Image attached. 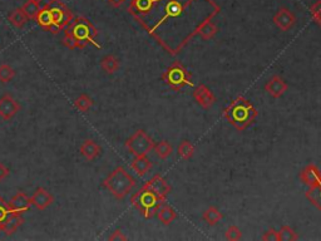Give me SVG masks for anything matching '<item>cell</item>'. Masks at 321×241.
Returning a JSON list of instances; mask_svg holds the SVG:
<instances>
[{
    "instance_id": "11",
    "label": "cell",
    "mask_w": 321,
    "mask_h": 241,
    "mask_svg": "<svg viewBox=\"0 0 321 241\" xmlns=\"http://www.w3.org/2000/svg\"><path fill=\"white\" fill-rule=\"evenodd\" d=\"M295 22H296V18L293 14V12H290L286 8H280V9L276 12V14L273 15V23L275 25L280 29L281 31H288L293 28Z\"/></svg>"
},
{
    "instance_id": "30",
    "label": "cell",
    "mask_w": 321,
    "mask_h": 241,
    "mask_svg": "<svg viewBox=\"0 0 321 241\" xmlns=\"http://www.w3.org/2000/svg\"><path fill=\"white\" fill-rule=\"evenodd\" d=\"M22 9H23V12L25 13V15L28 17V19L35 20V18H36V15H38L41 8H39L38 3H34V2H30V0H28L27 3H24V5L22 7Z\"/></svg>"
},
{
    "instance_id": "38",
    "label": "cell",
    "mask_w": 321,
    "mask_h": 241,
    "mask_svg": "<svg viewBox=\"0 0 321 241\" xmlns=\"http://www.w3.org/2000/svg\"><path fill=\"white\" fill-rule=\"evenodd\" d=\"M107 2L109 3V4L112 5V7L118 8V7H121V5H122L123 3L126 2V0H107Z\"/></svg>"
},
{
    "instance_id": "26",
    "label": "cell",
    "mask_w": 321,
    "mask_h": 241,
    "mask_svg": "<svg viewBox=\"0 0 321 241\" xmlns=\"http://www.w3.org/2000/svg\"><path fill=\"white\" fill-rule=\"evenodd\" d=\"M177 153L182 160H189L194 153V146L189 141H187V140H185V141H182L178 145Z\"/></svg>"
},
{
    "instance_id": "6",
    "label": "cell",
    "mask_w": 321,
    "mask_h": 241,
    "mask_svg": "<svg viewBox=\"0 0 321 241\" xmlns=\"http://www.w3.org/2000/svg\"><path fill=\"white\" fill-rule=\"evenodd\" d=\"M162 79L171 89L176 92H182L186 87H194L191 73L183 67L181 62H175L171 64L163 72Z\"/></svg>"
},
{
    "instance_id": "20",
    "label": "cell",
    "mask_w": 321,
    "mask_h": 241,
    "mask_svg": "<svg viewBox=\"0 0 321 241\" xmlns=\"http://www.w3.org/2000/svg\"><path fill=\"white\" fill-rule=\"evenodd\" d=\"M156 215L163 225L172 224V222L176 220V217H177V214H176L175 209H173L172 206L167 205L166 202H163L162 205L159 206V209L157 210Z\"/></svg>"
},
{
    "instance_id": "16",
    "label": "cell",
    "mask_w": 321,
    "mask_h": 241,
    "mask_svg": "<svg viewBox=\"0 0 321 241\" xmlns=\"http://www.w3.org/2000/svg\"><path fill=\"white\" fill-rule=\"evenodd\" d=\"M23 224H24V217L20 215V214L12 213L7 219H5V221L0 225V231L4 232L7 236H10V235L14 234Z\"/></svg>"
},
{
    "instance_id": "29",
    "label": "cell",
    "mask_w": 321,
    "mask_h": 241,
    "mask_svg": "<svg viewBox=\"0 0 321 241\" xmlns=\"http://www.w3.org/2000/svg\"><path fill=\"white\" fill-rule=\"evenodd\" d=\"M299 239L295 230L290 226H283L278 230V241H296Z\"/></svg>"
},
{
    "instance_id": "35",
    "label": "cell",
    "mask_w": 321,
    "mask_h": 241,
    "mask_svg": "<svg viewBox=\"0 0 321 241\" xmlns=\"http://www.w3.org/2000/svg\"><path fill=\"white\" fill-rule=\"evenodd\" d=\"M261 239L265 241H278V231H276L275 229H268L262 235Z\"/></svg>"
},
{
    "instance_id": "5",
    "label": "cell",
    "mask_w": 321,
    "mask_h": 241,
    "mask_svg": "<svg viewBox=\"0 0 321 241\" xmlns=\"http://www.w3.org/2000/svg\"><path fill=\"white\" fill-rule=\"evenodd\" d=\"M133 208L141 213V215L146 219H152L157 214V210L163 202H166V198L159 197L156 192L149 190L147 186H142L141 190H138L131 197Z\"/></svg>"
},
{
    "instance_id": "24",
    "label": "cell",
    "mask_w": 321,
    "mask_h": 241,
    "mask_svg": "<svg viewBox=\"0 0 321 241\" xmlns=\"http://www.w3.org/2000/svg\"><path fill=\"white\" fill-rule=\"evenodd\" d=\"M202 217H204V220L210 225V226H214V225L218 224V222L222 220L223 215L217 208H215V206H210V208L205 211L204 216Z\"/></svg>"
},
{
    "instance_id": "33",
    "label": "cell",
    "mask_w": 321,
    "mask_h": 241,
    "mask_svg": "<svg viewBox=\"0 0 321 241\" xmlns=\"http://www.w3.org/2000/svg\"><path fill=\"white\" fill-rule=\"evenodd\" d=\"M226 239L230 241H238L242 239V232L235 225H231L227 230H226Z\"/></svg>"
},
{
    "instance_id": "9",
    "label": "cell",
    "mask_w": 321,
    "mask_h": 241,
    "mask_svg": "<svg viewBox=\"0 0 321 241\" xmlns=\"http://www.w3.org/2000/svg\"><path fill=\"white\" fill-rule=\"evenodd\" d=\"M20 111V105L10 94H4L0 98V118L10 121Z\"/></svg>"
},
{
    "instance_id": "28",
    "label": "cell",
    "mask_w": 321,
    "mask_h": 241,
    "mask_svg": "<svg viewBox=\"0 0 321 241\" xmlns=\"http://www.w3.org/2000/svg\"><path fill=\"white\" fill-rule=\"evenodd\" d=\"M306 197L311 201L312 205L316 206V209L321 211V186L309 187L306 191Z\"/></svg>"
},
{
    "instance_id": "7",
    "label": "cell",
    "mask_w": 321,
    "mask_h": 241,
    "mask_svg": "<svg viewBox=\"0 0 321 241\" xmlns=\"http://www.w3.org/2000/svg\"><path fill=\"white\" fill-rule=\"evenodd\" d=\"M46 7L48 8L52 20L51 33L58 34L60 30H64L74 19L72 10L62 0H49Z\"/></svg>"
},
{
    "instance_id": "12",
    "label": "cell",
    "mask_w": 321,
    "mask_h": 241,
    "mask_svg": "<svg viewBox=\"0 0 321 241\" xmlns=\"http://www.w3.org/2000/svg\"><path fill=\"white\" fill-rule=\"evenodd\" d=\"M30 201L34 208L43 211L54 202V196L49 191H47L46 189H43V187H39L33 193V196L30 197Z\"/></svg>"
},
{
    "instance_id": "10",
    "label": "cell",
    "mask_w": 321,
    "mask_h": 241,
    "mask_svg": "<svg viewBox=\"0 0 321 241\" xmlns=\"http://www.w3.org/2000/svg\"><path fill=\"white\" fill-rule=\"evenodd\" d=\"M193 98L202 108H205V110L211 108L216 102L215 94L212 93L211 89L207 86H205V84H198V86L194 88Z\"/></svg>"
},
{
    "instance_id": "4",
    "label": "cell",
    "mask_w": 321,
    "mask_h": 241,
    "mask_svg": "<svg viewBox=\"0 0 321 241\" xmlns=\"http://www.w3.org/2000/svg\"><path fill=\"white\" fill-rule=\"evenodd\" d=\"M103 187L112 193L118 200H123L136 186V180L126 171L125 167L118 166L113 169L103 181Z\"/></svg>"
},
{
    "instance_id": "32",
    "label": "cell",
    "mask_w": 321,
    "mask_h": 241,
    "mask_svg": "<svg viewBox=\"0 0 321 241\" xmlns=\"http://www.w3.org/2000/svg\"><path fill=\"white\" fill-rule=\"evenodd\" d=\"M12 213L13 211L12 209H10L9 202H7V201L4 200V197L0 196V225L5 221V219H7Z\"/></svg>"
},
{
    "instance_id": "34",
    "label": "cell",
    "mask_w": 321,
    "mask_h": 241,
    "mask_svg": "<svg viewBox=\"0 0 321 241\" xmlns=\"http://www.w3.org/2000/svg\"><path fill=\"white\" fill-rule=\"evenodd\" d=\"M310 14H311L312 19L321 26V0H317L315 4L311 5V8H310Z\"/></svg>"
},
{
    "instance_id": "31",
    "label": "cell",
    "mask_w": 321,
    "mask_h": 241,
    "mask_svg": "<svg viewBox=\"0 0 321 241\" xmlns=\"http://www.w3.org/2000/svg\"><path fill=\"white\" fill-rule=\"evenodd\" d=\"M17 72L14 71V68L10 67L9 64H0V82L2 83H8V82L12 81L13 78L15 77Z\"/></svg>"
},
{
    "instance_id": "40",
    "label": "cell",
    "mask_w": 321,
    "mask_h": 241,
    "mask_svg": "<svg viewBox=\"0 0 321 241\" xmlns=\"http://www.w3.org/2000/svg\"><path fill=\"white\" fill-rule=\"evenodd\" d=\"M317 186H321V174H320V180H319V185Z\"/></svg>"
},
{
    "instance_id": "37",
    "label": "cell",
    "mask_w": 321,
    "mask_h": 241,
    "mask_svg": "<svg viewBox=\"0 0 321 241\" xmlns=\"http://www.w3.org/2000/svg\"><path fill=\"white\" fill-rule=\"evenodd\" d=\"M9 174H10L9 168H8L7 166L4 165V163L0 162V181H3V180L7 179V177L9 176Z\"/></svg>"
},
{
    "instance_id": "18",
    "label": "cell",
    "mask_w": 321,
    "mask_h": 241,
    "mask_svg": "<svg viewBox=\"0 0 321 241\" xmlns=\"http://www.w3.org/2000/svg\"><path fill=\"white\" fill-rule=\"evenodd\" d=\"M102 148L97 142H94L93 140H87L84 141L81 146V153L86 160L93 161L101 155Z\"/></svg>"
},
{
    "instance_id": "21",
    "label": "cell",
    "mask_w": 321,
    "mask_h": 241,
    "mask_svg": "<svg viewBox=\"0 0 321 241\" xmlns=\"http://www.w3.org/2000/svg\"><path fill=\"white\" fill-rule=\"evenodd\" d=\"M8 20L12 23V25H14L15 28L22 29L24 28L25 24L28 23V17L25 15V13L23 12L22 8H18L14 9L9 15H8Z\"/></svg>"
},
{
    "instance_id": "22",
    "label": "cell",
    "mask_w": 321,
    "mask_h": 241,
    "mask_svg": "<svg viewBox=\"0 0 321 241\" xmlns=\"http://www.w3.org/2000/svg\"><path fill=\"white\" fill-rule=\"evenodd\" d=\"M217 31L218 28L212 23V20H207V22H205L204 24L199 26L197 36H199L205 41H210V39H212L217 34Z\"/></svg>"
},
{
    "instance_id": "36",
    "label": "cell",
    "mask_w": 321,
    "mask_h": 241,
    "mask_svg": "<svg viewBox=\"0 0 321 241\" xmlns=\"http://www.w3.org/2000/svg\"><path fill=\"white\" fill-rule=\"evenodd\" d=\"M108 240H110V241H126L127 240V236H126V235H123V232L121 231V230H114V231L112 232V235L108 237Z\"/></svg>"
},
{
    "instance_id": "19",
    "label": "cell",
    "mask_w": 321,
    "mask_h": 241,
    "mask_svg": "<svg viewBox=\"0 0 321 241\" xmlns=\"http://www.w3.org/2000/svg\"><path fill=\"white\" fill-rule=\"evenodd\" d=\"M131 167H132V169L134 172H136L138 176H144V175L147 174V172L149 171V169L152 168V162L151 160H149L148 157H147V155H143V156H136L134 157V160L131 162Z\"/></svg>"
},
{
    "instance_id": "13",
    "label": "cell",
    "mask_w": 321,
    "mask_h": 241,
    "mask_svg": "<svg viewBox=\"0 0 321 241\" xmlns=\"http://www.w3.org/2000/svg\"><path fill=\"white\" fill-rule=\"evenodd\" d=\"M265 91L273 98H280L288 91V83L281 77L273 76L265 86Z\"/></svg>"
},
{
    "instance_id": "39",
    "label": "cell",
    "mask_w": 321,
    "mask_h": 241,
    "mask_svg": "<svg viewBox=\"0 0 321 241\" xmlns=\"http://www.w3.org/2000/svg\"><path fill=\"white\" fill-rule=\"evenodd\" d=\"M30 2H34V3H38V4H39V3H41V2H43V0H30Z\"/></svg>"
},
{
    "instance_id": "2",
    "label": "cell",
    "mask_w": 321,
    "mask_h": 241,
    "mask_svg": "<svg viewBox=\"0 0 321 241\" xmlns=\"http://www.w3.org/2000/svg\"><path fill=\"white\" fill-rule=\"evenodd\" d=\"M97 36L98 30L91 20L84 17H77L64 29L62 43L70 50L83 49L89 44L101 49V44L97 43Z\"/></svg>"
},
{
    "instance_id": "15",
    "label": "cell",
    "mask_w": 321,
    "mask_h": 241,
    "mask_svg": "<svg viewBox=\"0 0 321 241\" xmlns=\"http://www.w3.org/2000/svg\"><path fill=\"white\" fill-rule=\"evenodd\" d=\"M144 186L148 187L149 190H152L153 192H156L159 197L166 198L167 197L168 193L171 192V186L162 176L159 175H156V176L152 177L148 182L144 184Z\"/></svg>"
},
{
    "instance_id": "23",
    "label": "cell",
    "mask_w": 321,
    "mask_h": 241,
    "mask_svg": "<svg viewBox=\"0 0 321 241\" xmlns=\"http://www.w3.org/2000/svg\"><path fill=\"white\" fill-rule=\"evenodd\" d=\"M101 68L108 74L115 73L119 70V60L112 54L106 55V57L101 60Z\"/></svg>"
},
{
    "instance_id": "8",
    "label": "cell",
    "mask_w": 321,
    "mask_h": 241,
    "mask_svg": "<svg viewBox=\"0 0 321 241\" xmlns=\"http://www.w3.org/2000/svg\"><path fill=\"white\" fill-rule=\"evenodd\" d=\"M154 147V142L146 131L143 129H138L136 131L130 139L126 141V148L130 151V153L136 157V156H143L151 152Z\"/></svg>"
},
{
    "instance_id": "1",
    "label": "cell",
    "mask_w": 321,
    "mask_h": 241,
    "mask_svg": "<svg viewBox=\"0 0 321 241\" xmlns=\"http://www.w3.org/2000/svg\"><path fill=\"white\" fill-rule=\"evenodd\" d=\"M128 12L171 55L197 36L199 26L220 13L214 0H132Z\"/></svg>"
},
{
    "instance_id": "17",
    "label": "cell",
    "mask_w": 321,
    "mask_h": 241,
    "mask_svg": "<svg viewBox=\"0 0 321 241\" xmlns=\"http://www.w3.org/2000/svg\"><path fill=\"white\" fill-rule=\"evenodd\" d=\"M320 174L319 168L315 165H307L306 167L301 171L300 174V179H301L302 184H305L309 187H314L319 185V180H320Z\"/></svg>"
},
{
    "instance_id": "3",
    "label": "cell",
    "mask_w": 321,
    "mask_h": 241,
    "mask_svg": "<svg viewBox=\"0 0 321 241\" xmlns=\"http://www.w3.org/2000/svg\"><path fill=\"white\" fill-rule=\"evenodd\" d=\"M223 117L237 131H245L256 120L257 111L246 98L238 97L225 108Z\"/></svg>"
},
{
    "instance_id": "14",
    "label": "cell",
    "mask_w": 321,
    "mask_h": 241,
    "mask_svg": "<svg viewBox=\"0 0 321 241\" xmlns=\"http://www.w3.org/2000/svg\"><path fill=\"white\" fill-rule=\"evenodd\" d=\"M9 205L13 213L23 215V214L30 210L31 201H30V197H29L25 192H18L17 195L10 200Z\"/></svg>"
},
{
    "instance_id": "27",
    "label": "cell",
    "mask_w": 321,
    "mask_h": 241,
    "mask_svg": "<svg viewBox=\"0 0 321 241\" xmlns=\"http://www.w3.org/2000/svg\"><path fill=\"white\" fill-rule=\"evenodd\" d=\"M74 106L78 111L86 113L93 107V99L89 96H87V94H81V96L74 100Z\"/></svg>"
},
{
    "instance_id": "25",
    "label": "cell",
    "mask_w": 321,
    "mask_h": 241,
    "mask_svg": "<svg viewBox=\"0 0 321 241\" xmlns=\"http://www.w3.org/2000/svg\"><path fill=\"white\" fill-rule=\"evenodd\" d=\"M153 150H154V152H156V155L160 158V160H166V158L170 157V156L172 155V152H173L172 146L168 144L167 141H160V142H158V144H156L154 145Z\"/></svg>"
}]
</instances>
